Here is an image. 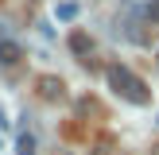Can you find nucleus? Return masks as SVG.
Returning <instances> with one entry per match:
<instances>
[{"label": "nucleus", "mask_w": 159, "mask_h": 155, "mask_svg": "<svg viewBox=\"0 0 159 155\" xmlns=\"http://www.w3.org/2000/svg\"><path fill=\"white\" fill-rule=\"evenodd\" d=\"M70 51H74L78 58H89L93 54V39L85 35V31H74V35H70Z\"/></svg>", "instance_id": "f03ea898"}, {"label": "nucleus", "mask_w": 159, "mask_h": 155, "mask_svg": "<svg viewBox=\"0 0 159 155\" xmlns=\"http://www.w3.org/2000/svg\"><path fill=\"white\" fill-rule=\"evenodd\" d=\"M12 62H20V46L12 39H0V66H12Z\"/></svg>", "instance_id": "20e7f679"}, {"label": "nucleus", "mask_w": 159, "mask_h": 155, "mask_svg": "<svg viewBox=\"0 0 159 155\" xmlns=\"http://www.w3.org/2000/svg\"><path fill=\"white\" fill-rule=\"evenodd\" d=\"M39 93H43L47 101H58L62 97V82L58 78H39Z\"/></svg>", "instance_id": "7ed1b4c3"}, {"label": "nucleus", "mask_w": 159, "mask_h": 155, "mask_svg": "<svg viewBox=\"0 0 159 155\" xmlns=\"http://www.w3.org/2000/svg\"><path fill=\"white\" fill-rule=\"evenodd\" d=\"M152 155H159V147H155V151H152Z\"/></svg>", "instance_id": "6e6552de"}, {"label": "nucleus", "mask_w": 159, "mask_h": 155, "mask_svg": "<svg viewBox=\"0 0 159 155\" xmlns=\"http://www.w3.org/2000/svg\"><path fill=\"white\" fill-rule=\"evenodd\" d=\"M16 147H20V155H35V136H31V132H20Z\"/></svg>", "instance_id": "39448f33"}, {"label": "nucleus", "mask_w": 159, "mask_h": 155, "mask_svg": "<svg viewBox=\"0 0 159 155\" xmlns=\"http://www.w3.org/2000/svg\"><path fill=\"white\" fill-rule=\"evenodd\" d=\"M105 82H109V89H113V93H120V97H124V101H132V105H148V101H152L148 85L140 82V78L132 74L128 66H120V62H113V66L105 70Z\"/></svg>", "instance_id": "f257e3e1"}, {"label": "nucleus", "mask_w": 159, "mask_h": 155, "mask_svg": "<svg viewBox=\"0 0 159 155\" xmlns=\"http://www.w3.org/2000/svg\"><path fill=\"white\" fill-rule=\"evenodd\" d=\"M78 16V4H58V20H74Z\"/></svg>", "instance_id": "423d86ee"}, {"label": "nucleus", "mask_w": 159, "mask_h": 155, "mask_svg": "<svg viewBox=\"0 0 159 155\" xmlns=\"http://www.w3.org/2000/svg\"><path fill=\"white\" fill-rule=\"evenodd\" d=\"M148 20L159 23V0H148Z\"/></svg>", "instance_id": "0eeeda50"}]
</instances>
